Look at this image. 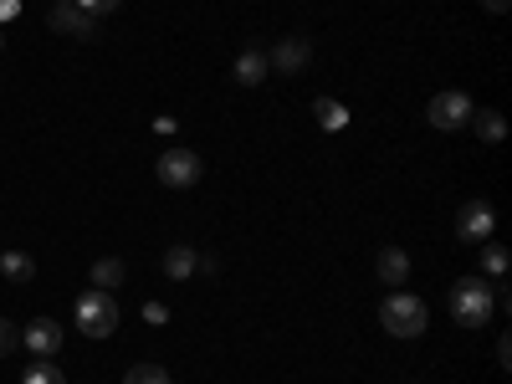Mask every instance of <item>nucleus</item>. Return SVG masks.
<instances>
[{"label":"nucleus","mask_w":512,"mask_h":384,"mask_svg":"<svg viewBox=\"0 0 512 384\" xmlns=\"http://www.w3.org/2000/svg\"><path fill=\"white\" fill-rule=\"evenodd\" d=\"M379 323H384V333H390V338H420L425 323H431V308H425L415 292L395 287V292L379 303Z\"/></svg>","instance_id":"nucleus-1"},{"label":"nucleus","mask_w":512,"mask_h":384,"mask_svg":"<svg viewBox=\"0 0 512 384\" xmlns=\"http://www.w3.org/2000/svg\"><path fill=\"white\" fill-rule=\"evenodd\" d=\"M492 313H497V297H492V287H487L482 272L477 277H461L451 287V318L461 328H482V323H492Z\"/></svg>","instance_id":"nucleus-2"},{"label":"nucleus","mask_w":512,"mask_h":384,"mask_svg":"<svg viewBox=\"0 0 512 384\" xmlns=\"http://www.w3.org/2000/svg\"><path fill=\"white\" fill-rule=\"evenodd\" d=\"M77 328L88 333V338H108L118 328V303H113V292H98L88 287L77 297Z\"/></svg>","instance_id":"nucleus-3"},{"label":"nucleus","mask_w":512,"mask_h":384,"mask_svg":"<svg viewBox=\"0 0 512 384\" xmlns=\"http://www.w3.org/2000/svg\"><path fill=\"white\" fill-rule=\"evenodd\" d=\"M154 175H159L164 190H190V185L205 175V164H200L195 149H180V144H175V149L159 154V169H154Z\"/></svg>","instance_id":"nucleus-4"},{"label":"nucleus","mask_w":512,"mask_h":384,"mask_svg":"<svg viewBox=\"0 0 512 384\" xmlns=\"http://www.w3.org/2000/svg\"><path fill=\"white\" fill-rule=\"evenodd\" d=\"M472 113H477V103L451 88V93H436V98H431V108H425V123L441 128V134H456V128L472 123Z\"/></svg>","instance_id":"nucleus-5"},{"label":"nucleus","mask_w":512,"mask_h":384,"mask_svg":"<svg viewBox=\"0 0 512 384\" xmlns=\"http://www.w3.org/2000/svg\"><path fill=\"white\" fill-rule=\"evenodd\" d=\"M492 231H497V210L487 205V200H466L461 210H456V236L461 241H492Z\"/></svg>","instance_id":"nucleus-6"},{"label":"nucleus","mask_w":512,"mask_h":384,"mask_svg":"<svg viewBox=\"0 0 512 384\" xmlns=\"http://www.w3.org/2000/svg\"><path fill=\"white\" fill-rule=\"evenodd\" d=\"M308 62H313V41H308V36H287V41H277V47L267 52V67L282 72V77L308 72Z\"/></svg>","instance_id":"nucleus-7"},{"label":"nucleus","mask_w":512,"mask_h":384,"mask_svg":"<svg viewBox=\"0 0 512 384\" xmlns=\"http://www.w3.org/2000/svg\"><path fill=\"white\" fill-rule=\"evenodd\" d=\"M62 338H67V333H62L57 318H31L26 333H21V344L31 349V359H52V354L62 349Z\"/></svg>","instance_id":"nucleus-8"},{"label":"nucleus","mask_w":512,"mask_h":384,"mask_svg":"<svg viewBox=\"0 0 512 384\" xmlns=\"http://www.w3.org/2000/svg\"><path fill=\"white\" fill-rule=\"evenodd\" d=\"M52 26L67 31V36H98V16H88L77 0H57V6H52Z\"/></svg>","instance_id":"nucleus-9"},{"label":"nucleus","mask_w":512,"mask_h":384,"mask_svg":"<svg viewBox=\"0 0 512 384\" xmlns=\"http://www.w3.org/2000/svg\"><path fill=\"white\" fill-rule=\"evenodd\" d=\"M374 272H379L384 287H405V277H410V256H405L400 246H384V251H379V262H374Z\"/></svg>","instance_id":"nucleus-10"},{"label":"nucleus","mask_w":512,"mask_h":384,"mask_svg":"<svg viewBox=\"0 0 512 384\" xmlns=\"http://www.w3.org/2000/svg\"><path fill=\"white\" fill-rule=\"evenodd\" d=\"M267 72H272V67H267V52H262V47H246V52L236 57V72H231V77L241 82V88H256V82H267Z\"/></svg>","instance_id":"nucleus-11"},{"label":"nucleus","mask_w":512,"mask_h":384,"mask_svg":"<svg viewBox=\"0 0 512 384\" xmlns=\"http://www.w3.org/2000/svg\"><path fill=\"white\" fill-rule=\"evenodd\" d=\"M195 267H200L195 246H169V251H164V277H169V282H190Z\"/></svg>","instance_id":"nucleus-12"},{"label":"nucleus","mask_w":512,"mask_h":384,"mask_svg":"<svg viewBox=\"0 0 512 384\" xmlns=\"http://www.w3.org/2000/svg\"><path fill=\"white\" fill-rule=\"evenodd\" d=\"M88 277H93V287H98V292H113V287H123V277H128V272H123L118 256H103V262H93V272H88Z\"/></svg>","instance_id":"nucleus-13"},{"label":"nucleus","mask_w":512,"mask_h":384,"mask_svg":"<svg viewBox=\"0 0 512 384\" xmlns=\"http://www.w3.org/2000/svg\"><path fill=\"white\" fill-rule=\"evenodd\" d=\"M0 277H6V282H26V277H36V262L26 251H0Z\"/></svg>","instance_id":"nucleus-14"},{"label":"nucleus","mask_w":512,"mask_h":384,"mask_svg":"<svg viewBox=\"0 0 512 384\" xmlns=\"http://www.w3.org/2000/svg\"><path fill=\"white\" fill-rule=\"evenodd\" d=\"M472 123H477V134H482L487 144H502V139H507V118H502V113H492V108L472 113Z\"/></svg>","instance_id":"nucleus-15"},{"label":"nucleus","mask_w":512,"mask_h":384,"mask_svg":"<svg viewBox=\"0 0 512 384\" xmlns=\"http://www.w3.org/2000/svg\"><path fill=\"white\" fill-rule=\"evenodd\" d=\"M313 113H318V123H323V128H333V134L349 123V108L338 103V98H318V103H313Z\"/></svg>","instance_id":"nucleus-16"},{"label":"nucleus","mask_w":512,"mask_h":384,"mask_svg":"<svg viewBox=\"0 0 512 384\" xmlns=\"http://www.w3.org/2000/svg\"><path fill=\"white\" fill-rule=\"evenodd\" d=\"M482 272H487L492 282H502V277H507V246H497V241H482Z\"/></svg>","instance_id":"nucleus-17"},{"label":"nucleus","mask_w":512,"mask_h":384,"mask_svg":"<svg viewBox=\"0 0 512 384\" xmlns=\"http://www.w3.org/2000/svg\"><path fill=\"white\" fill-rule=\"evenodd\" d=\"M21 384H67V374H62V364H52V359H36V364L21 374Z\"/></svg>","instance_id":"nucleus-18"},{"label":"nucleus","mask_w":512,"mask_h":384,"mask_svg":"<svg viewBox=\"0 0 512 384\" xmlns=\"http://www.w3.org/2000/svg\"><path fill=\"white\" fill-rule=\"evenodd\" d=\"M123 384H169V369L154 364V359H144V364H134V369L123 374Z\"/></svg>","instance_id":"nucleus-19"},{"label":"nucleus","mask_w":512,"mask_h":384,"mask_svg":"<svg viewBox=\"0 0 512 384\" xmlns=\"http://www.w3.org/2000/svg\"><path fill=\"white\" fill-rule=\"evenodd\" d=\"M144 323H149V328L169 323V308H164V303H154V297H149V303H144Z\"/></svg>","instance_id":"nucleus-20"},{"label":"nucleus","mask_w":512,"mask_h":384,"mask_svg":"<svg viewBox=\"0 0 512 384\" xmlns=\"http://www.w3.org/2000/svg\"><path fill=\"white\" fill-rule=\"evenodd\" d=\"M77 6L88 16H108V11H118V0H77Z\"/></svg>","instance_id":"nucleus-21"},{"label":"nucleus","mask_w":512,"mask_h":384,"mask_svg":"<svg viewBox=\"0 0 512 384\" xmlns=\"http://www.w3.org/2000/svg\"><path fill=\"white\" fill-rule=\"evenodd\" d=\"M11 349H16V328L0 318V354H11Z\"/></svg>","instance_id":"nucleus-22"},{"label":"nucleus","mask_w":512,"mask_h":384,"mask_svg":"<svg viewBox=\"0 0 512 384\" xmlns=\"http://www.w3.org/2000/svg\"><path fill=\"white\" fill-rule=\"evenodd\" d=\"M497 364H502V369H507V364H512V344H507V333H502V338H497Z\"/></svg>","instance_id":"nucleus-23"},{"label":"nucleus","mask_w":512,"mask_h":384,"mask_svg":"<svg viewBox=\"0 0 512 384\" xmlns=\"http://www.w3.org/2000/svg\"><path fill=\"white\" fill-rule=\"evenodd\" d=\"M507 6H512V0H482V11H492V16H502Z\"/></svg>","instance_id":"nucleus-24"},{"label":"nucleus","mask_w":512,"mask_h":384,"mask_svg":"<svg viewBox=\"0 0 512 384\" xmlns=\"http://www.w3.org/2000/svg\"><path fill=\"white\" fill-rule=\"evenodd\" d=\"M16 11V0H0V16H11Z\"/></svg>","instance_id":"nucleus-25"},{"label":"nucleus","mask_w":512,"mask_h":384,"mask_svg":"<svg viewBox=\"0 0 512 384\" xmlns=\"http://www.w3.org/2000/svg\"><path fill=\"white\" fill-rule=\"evenodd\" d=\"M0 52H6V36H0Z\"/></svg>","instance_id":"nucleus-26"}]
</instances>
